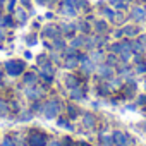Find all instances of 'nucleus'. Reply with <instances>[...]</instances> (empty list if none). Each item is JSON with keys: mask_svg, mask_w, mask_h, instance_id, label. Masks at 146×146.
Returning <instances> with one entry per match:
<instances>
[{"mask_svg": "<svg viewBox=\"0 0 146 146\" xmlns=\"http://www.w3.org/2000/svg\"><path fill=\"white\" fill-rule=\"evenodd\" d=\"M31 146H45V136L36 132L31 136Z\"/></svg>", "mask_w": 146, "mask_h": 146, "instance_id": "2", "label": "nucleus"}, {"mask_svg": "<svg viewBox=\"0 0 146 146\" xmlns=\"http://www.w3.org/2000/svg\"><path fill=\"white\" fill-rule=\"evenodd\" d=\"M17 17H19L21 21H26V14H24L23 11H19V12H17Z\"/></svg>", "mask_w": 146, "mask_h": 146, "instance_id": "10", "label": "nucleus"}, {"mask_svg": "<svg viewBox=\"0 0 146 146\" xmlns=\"http://www.w3.org/2000/svg\"><path fill=\"white\" fill-rule=\"evenodd\" d=\"M132 17H134L136 21H143V19H144V11H143V9H139V7L132 9Z\"/></svg>", "mask_w": 146, "mask_h": 146, "instance_id": "6", "label": "nucleus"}, {"mask_svg": "<svg viewBox=\"0 0 146 146\" xmlns=\"http://www.w3.org/2000/svg\"><path fill=\"white\" fill-rule=\"evenodd\" d=\"M46 2V0H38V4H45Z\"/></svg>", "mask_w": 146, "mask_h": 146, "instance_id": "15", "label": "nucleus"}, {"mask_svg": "<svg viewBox=\"0 0 146 146\" xmlns=\"http://www.w3.org/2000/svg\"><path fill=\"white\" fill-rule=\"evenodd\" d=\"M62 12H64V14H67V16H74V14H76L74 7H72V4L69 2V0H65V2L62 4Z\"/></svg>", "mask_w": 146, "mask_h": 146, "instance_id": "3", "label": "nucleus"}, {"mask_svg": "<svg viewBox=\"0 0 146 146\" xmlns=\"http://www.w3.org/2000/svg\"><path fill=\"white\" fill-rule=\"evenodd\" d=\"M21 70H23V64L21 62H9L7 64V72H9V74L16 76V74H19Z\"/></svg>", "mask_w": 146, "mask_h": 146, "instance_id": "1", "label": "nucleus"}, {"mask_svg": "<svg viewBox=\"0 0 146 146\" xmlns=\"http://www.w3.org/2000/svg\"><path fill=\"white\" fill-rule=\"evenodd\" d=\"M50 146H60V144H58V143H52Z\"/></svg>", "mask_w": 146, "mask_h": 146, "instance_id": "14", "label": "nucleus"}, {"mask_svg": "<svg viewBox=\"0 0 146 146\" xmlns=\"http://www.w3.org/2000/svg\"><path fill=\"white\" fill-rule=\"evenodd\" d=\"M84 124H86V125H93V117L86 115V120H84Z\"/></svg>", "mask_w": 146, "mask_h": 146, "instance_id": "9", "label": "nucleus"}, {"mask_svg": "<svg viewBox=\"0 0 146 146\" xmlns=\"http://www.w3.org/2000/svg\"><path fill=\"white\" fill-rule=\"evenodd\" d=\"M55 113H57V105H55V103H46V107H45V115L50 119V117H55Z\"/></svg>", "mask_w": 146, "mask_h": 146, "instance_id": "4", "label": "nucleus"}, {"mask_svg": "<svg viewBox=\"0 0 146 146\" xmlns=\"http://www.w3.org/2000/svg\"><path fill=\"white\" fill-rule=\"evenodd\" d=\"M0 40H2V33H0Z\"/></svg>", "mask_w": 146, "mask_h": 146, "instance_id": "16", "label": "nucleus"}, {"mask_svg": "<svg viewBox=\"0 0 146 146\" xmlns=\"http://www.w3.org/2000/svg\"><path fill=\"white\" fill-rule=\"evenodd\" d=\"M5 146H12V141H11V139H7V141H5Z\"/></svg>", "mask_w": 146, "mask_h": 146, "instance_id": "13", "label": "nucleus"}, {"mask_svg": "<svg viewBox=\"0 0 146 146\" xmlns=\"http://www.w3.org/2000/svg\"><path fill=\"white\" fill-rule=\"evenodd\" d=\"M83 67H84V70H90V69H93V65H90V62H88V60L84 62V65H83Z\"/></svg>", "mask_w": 146, "mask_h": 146, "instance_id": "11", "label": "nucleus"}, {"mask_svg": "<svg viewBox=\"0 0 146 146\" xmlns=\"http://www.w3.org/2000/svg\"><path fill=\"white\" fill-rule=\"evenodd\" d=\"M76 64H78V57H69L67 58V65L69 67H74Z\"/></svg>", "mask_w": 146, "mask_h": 146, "instance_id": "7", "label": "nucleus"}, {"mask_svg": "<svg viewBox=\"0 0 146 146\" xmlns=\"http://www.w3.org/2000/svg\"><path fill=\"white\" fill-rule=\"evenodd\" d=\"M35 81H36L35 74H28V76H26V83H28V84H31V83H35Z\"/></svg>", "mask_w": 146, "mask_h": 146, "instance_id": "8", "label": "nucleus"}, {"mask_svg": "<svg viewBox=\"0 0 146 146\" xmlns=\"http://www.w3.org/2000/svg\"><path fill=\"white\" fill-rule=\"evenodd\" d=\"M113 143H115L117 146H124V144L127 143V139H125V136H124L122 132H115V134H113Z\"/></svg>", "mask_w": 146, "mask_h": 146, "instance_id": "5", "label": "nucleus"}, {"mask_svg": "<svg viewBox=\"0 0 146 146\" xmlns=\"http://www.w3.org/2000/svg\"><path fill=\"white\" fill-rule=\"evenodd\" d=\"M105 12H107V16H108V17H113V12H112V11H105Z\"/></svg>", "mask_w": 146, "mask_h": 146, "instance_id": "12", "label": "nucleus"}]
</instances>
